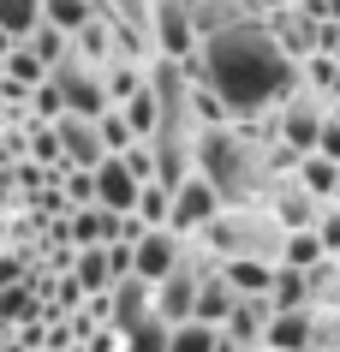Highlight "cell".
<instances>
[{
  "mask_svg": "<svg viewBox=\"0 0 340 352\" xmlns=\"http://www.w3.org/2000/svg\"><path fill=\"white\" fill-rule=\"evenodd\" d=\"M12 48H19V36H12V30L0 24V66H6V54H12Z\"/></svg>",
  "mask_w": 340,
  "mask_h": 352,
  "instance_id": "obj_31",
  "label": "cell"
},
{
  "mask_svg": "<svg viewBox=\"0 0 340 352\" xmlns=\"http://www.w3.org/2000/svg\"><path fill=\"white\" fill-rule=\"evenodd\" d=\"M120 209H108V204H78L72 209V221H66V233H72V245H113L120 239Z\"/></svg>",
  "mask_w": 340,
  "mask_h": 352,
  "instance_id": "obj_15",
  "label": "cell"
},
{
  "mask_svg": "<svg viewBox=\"0 0 340 352\" xmlns=\"http://www.w3.org/2000/svg\"><path fill=\"white\" fill-rule=\"evenodd\" d=\"M335 197H340V191H335Z\"/></svg>",
  "mask_w": 340,
  "mask_h": 352,
  "instance_id": "obj_35",
  "label": "cell"
},
{
  "mask_svg": "<svg viewBox=\"0 0 340 352\" xmlns=\"http://www.w3.org/2000/svg\"><path fill=\"white\" fill-rule=\"evenodd\" d=\"M48 72H54V66H48V60H42L36 48H30V42H19V48L6 54V66H0V78H12V84H24V90L48 84Z\"/></svg>",
  "mask_w": 340,
  "mask_h": 352,
  "instance_id": "obj_22",
  "label": "cell"
},
{
  "mask_svg": "<svg viewBox=\"0 0 340 352\" xmlns=\"http://www.w3.org/2000/svg\"><path fill=\"white\" fill-rule=\"evenodd\" d=\"M60 84V96H66V113H108L113 108V90H108V72H102V60H90V54H66L48 72Z\"/></svg>",
  "mask_w": 340,
  "mask_h": 352,
  "instance_id": "obj_4",
  "label": "cell"
},
{
  "mask_svg": "<svg viewBox=\"0 0 340 352\" xmlns=\"http://www.w3.org/2000/svg\"><path fill=\"white\" fill-rule=\"evenodd\" d=\"M185 72L221 96L227 108H233V120L275 113V102H281L286 90H299V78H304L299 60L269 36L263 19H233V24H221V30H209L203 54L185 60Z\"/></svg>",
  "mask_w": 340,
  "mask_h": 352,
  "instance_id": "obj_1",
  "label": "cell"
},
{
  "mask_svg": "<svg viewBox=\"0 0 340 352\" xmlns=\"http://www.w3.org/2000/svg\"><path fill=\"white\" fill-rule=\"evenodd\" d=\"M203 239L221 251V257H269L281 263V245H286V221L257 197V204H227L215 221L203 227Z\"/></svg>",
  "mask_w": 340,
  "mask_h": 352,
  "instance_id": "obj_2",
  "label": "cell"
},
{
  "mask_svg": "<svg viewBox=\"0 0 340 352\" xmlns=\"http://www.w3.org/2000/svg\"><path fill=\"white\" fill-rule=\"evenodd\" d=\"M102 12H108L102 0H42V19L60 24L66 36H78V30H84L90 19H102Z\"/></svg>",
  "mask_w": 340,
  "mask_h": 352,
  "instance_id": "obj_20",
  "label": "cell"
},
{
  "mask_svg": "<svg viewBox=\"0 0 340 352\" xmlns=\"http://www.w3.org/2000/svg\"><path fill=\"white\" fill-rule=\"evenodd\" d=\"M299 84H304V90H317L322 96V102H335V96H340V54H322V48H317V54H310V60H299Z\"/></svg>",
  "mask_w": 340,
  "mask_h": 352,
  "instance_id": "obj_21",
  "label": "cell"
},
{
  "mask_svg": "<svg viewBox=\"0 0 340 352\" xmlns=\"http://www.w3.org/2000/svg\"><path fill=\"white\" fill-rule=\"evenodd\" d=\"M168 346H173V322L161 311H150L132 334H126V352H168Z\"/></svg>",
  "mask_w": 340,
  "mask_h": 352,
  "instance_id": "obj_24",
  "label": "cell"
},
{
  "mask_svg": "<svg viewBox=\"0 0 340 352\" xmlns=\"http://www.w3.org/2000/svg\"><path fill=\"white\" fill-rule=\"evenodd\" d=\"M233 305H239V287H233L227 275H209L203 293H197V316H203V322H215V329H227Z\"/></svg>",
  "mask_w": 340,
  "mask_h": 352,
  "instance_id": "obj_18",
  "label": "cell"
},
{
  "mask_svg": "<svg viewBox=\"0 0 340 352\" xmlns=\"http://www.w3.org/2000/svg\"><path fill=\"white\" fill-rule=\"evenodd\" d=\"M227 209V197H221V186L209 179V173H191L185 186H173V221L168 227H179L185 239H197L215 215Z\"/></svg>",
  "mask_w": 340,
  "mask_h": 352,
  "instance_id": "obj_6",
  "label": "cell"
},
{
  "mask_svg": "<svg viewBox=\"0 0 340 352\" xmlns=\"http://www.w3.org/2000/svg\"><path fill=\"white\" fill-rule=\"evenodd\" d=\"M221 346V329L203 322V316H185V322H173V346L168 352H215Z\"/></svg>",
  "mask_w": 340,
  "mask_h": 352,
  "instance_id": "obj_23",
  "label": "cell"
},
{
  "mask_svg": "<svg viewBox=\"0 0 340 352\" xmlns=\"http://www.w3.org/2000/svg\"><path fill=\"white\" fill-rule=\"evenodd\" d=\"M251 352H275V346H251Z\"/></svg>",
  "mask_w": 340,
  "mask_h": 352,
  "instance_id": "obj_33",
  "label": "cell"
},
{
  "mask_svg": "<svg viewBox=\"0 0 340 352\" xmlns=\"http://www.w3.org/2000/svg\"><path fill=\"white\" fill-rule=\"evenodd\" d=\"M24 42H30V48H36V54L48 60V66H60V60L72 54V36H66L60 24H48V19H42V24H36V30H30V36H24Z\"/></svg>",
  "mask_w": 340,
  "mask_h": 352,
  "instance_id": "obj_26",
  "label": "cell"
},
{
  "mask_svg": "<svg viewBox=\"0 0 340 352\" xmlns=\"http://www.w3.org/2000/svg\"><path fill=\"white\" fill-rule=\"evenodd\" d=\"M322 126H328V102H322L317 90H286L281 102H275V120H269V131L281 138V144H293L304 155V149H317L322 144Z\"/></svg>",
  "mask_w": 340,
  "mask_h": 352,
  "instance_id": "obj_3",
  "label": "cell"
},
{
  "mask_svg": "<svg viewBox=\"0 0 340 352\" xmlns=\"http://www.w3.org/2000/svg\"><path fill=\"white\" fill-rule=\"evenodd\" d=\"M179 263H185V233H179V227H150V233L137 239V275L168 280Z\"/></svg>",
  "mask_w": 340,
  "mask_h": 352,
  "instance_id": "obj_11",
  "label": "cell"
},
{
  "mask_svg": "<svg viewBox=\"0 0 340 352\" xmlns=\"http://www.w3.org/2000/svg\"><path fill=\"white\" fill-rule=\"evenodd\" d=\"M66 197H72V209L78 204H95V167H66Z\"/></svg>",
  "mask_w": 340,
  "mask_h": 352,
  "instance_id": "obj_28",
  "label": "cell"
},
{
  "mask_svg": "<svg viewBox=\"0 0 340 352\" xmlns=\"http://www.w3.org/2000/svg\"><path fill=\"white\" fill-rule=\"evenodd\" d=\"M150 36L161 60H197L203 54V24L191 19L185 0H155L150 6Z\"/></svg>",
  "mask_w": 340,
  "mask_h": 352,
  "instance_id": "obj_5",
  "label": "cell"
},
{
  "mask_svg": "<svg viewBox=\"0 0 340 352\" xmlns=\"http://www.w3.org/2000/svg\"><path fill=\"white\" fill-rule=\"evenodd\" d=\"M72 275L84 280V293H113V257H108V245H78V263H72Z\"/></svg>",
  "mask_w": 340,
  "mask_h": 352,
  "instance_id": "obj_16",
  "label": "cell"
},
{
  "mask_svg": "<svg viewBox=\"0 0 340 352\" xmlns=\"http://www.w3.org/2000/svg\"><path fill=\"white\" fill-rule=\"evenodd\" d=\"M263 346L275 352H310L317 346V305H275V322H269V340Z\"/></svg>",
  "mask_w": 340,
  "mask_h": 352,
  "instance_id": "obj_12",
  "label": "cell"
},
{
  "mask_svg": "<svg viewBox=\"0 0 340 352\" xmlns=\"http://www.w3.org/2000/svg\"><path fill=\"white\" fill-rule=\"evenodd\" d=\"M263 24H269V36L281 42L293 60H310L322 48V19L304 6V0H293V6H275V12H263Z\"/></svg>",
  "mask_w": 340,
  "mask_h": 352,
  "instance_id": "obj_7",
  "label": "cell"
},
{
  "mask_svg": "<svg viewBox=\"0 0 340 352\" xmlns=\"http://www.w3.org/2000/svg\"><path fill=\"white\" fill-rule=\"evenodd\" d=\"M269 322H275V298L269 293H239V305H233V316H227V334H233L239 346H263Z\"/></svg>",
  "mask_w": 340,
  "mask_h": 352,
  "instance_id": "obj_14",
  "label": "cell"
},
{
  "mask_svg": "<svg viewBox=\"0 0 340 352\" xmlns=\"http://www.w3.org/2000/svg\"><path fill=\"white\" fill-rule=\"evenodd\" d=\"M54 131H60V149H66L72 167H102L108 162V138H102V120L95 113H60Z\"/></svg>",
  "mask_w": 340,
  "mask_h": 352,
  "instance_id": "obj_8",
  "label": "cell"
},
{
  "mask_svg": "<svg viewBox=\"0 0 340 352\" xmlns=\"http://www.w3.org/2000/svg\"><path fill=\"white\" fill-rule=\"evenodd\" d=\"M137 215H144L150 227H168V221H173V186L150 179V186L137 191Z\"/></svg>",
  "mask_w": 340,
  "mask_h": 352,
  "instance_id": "obj_25",
  "label": "cell"
},
{
  "mask_svg": "<svg viewBox=\"0 0 340 352\" xmlns=\"http://www.w3.org/2000/svg\"><path fill=\"white\" fill-rule=\"evenodd\" d=\"M257 12H275V6H293V0H251Z\"/></svg>",
  "mask_w": 340,
  "mask_h": 352,
  "instance_id": "obj_32",
  "label": "cell"
},
{
  "mask_svg": "<svg viewBox=\"0 0 340 352\" xmlns=\"http://www.w3.org/2000/svg\"><path fill=\"white\" fill-rule=\"evenodd\" d=\"M0 24H6V30L24 42V36L42 24V0H0Z\"/></svg>",
  "mask_w": 340,
  "mask_h": 352,
  "instance_id": "obj_27",
  "label": "cell"
},
{
  "mask_svg": "<svg viewBox=\"0 0 340 352\" xmlns=\"http://www.w3.org/2000/svg\"><path fill=\"white\" fill-rule=\"evenodd\" d=\"M275 269L281 263H269V257H227L221 275L239 287V293H275Z\"/></svg>",
  "mask_w": 340,
  "mask_h": 352,
  "instance_id": "obj_17",
  "label": "cell"
},
{
  "mask_svg": "<svg viewBox=\"0 0 340 352\" xmlns=\"http://www.w3.org/2000/svg\"><path fill=\"white\" fill-rule=\"evenodd\" d=\"M293 173H299L317 197H335V191H340V162H335V155H322V149H304Z\"/></svg>",
  "mask_w": 340,
  "mask_h": 352,
  "instance_id": "obj_19",
  "label": "cell"
},
{
  "mask_svg": "<svg viewBox=\"0 0 340 352\" xmlns=\"http://www.w3.org/2000/svg\"><path fill=\"white\" fill-rule=\"evenodd\" d=\"M310 352H328V346H310Z\"/></svg>",
  "mask_w": 340,
  "mask_h": 352,
  "instance_id": "obj_34",
  "label": "cell"
},
{
  "mask_svg": "<svg viewBox=\"0 0 340 352\" xmlns=\"http://www.w3.org/2000/svg\"><path fill=\"white\" fill-rule=\"evenodd\" d=\"M137 191H144V179L132 173V162H126V155H108V162L95 167V204L132 215V209H137Z\"/></svg>",
  "mask_w": 340,
  "mask_h": 352,
  "instance_id": "obj_13",
  "label": "cell"
},
{
  "mask_svg": "<svg viewBox=\"0 0 340 352\" xmlns=\"http://www.w3.org/2000/svg\"><path fill=\"white\" fill-rule=\"evenodd\" d=\"M322 155H335V162H340V120H335V113H328V126H322Z\"/></svg>",
  "mask_w": 340,
  "mask_h": 352,
  "instance_id": "obj_29",
  "label": "cell"
},
{
  "mask_svg": "<svg viewBox=\"0 0 340 352\" xmlns=\"http://www.w3.org/2000/svg\"><path fill=\"white\" fill-rule=\"evenodd\" d=\"M203 269L197 263H179L168 280H155V311L168 316V322H185V316H197V293H203Z\"/></svg>",
  "mask_w": 340,
  "mask_h": 352,
  "instance_id": "obj_9",
  "label": "cell"
},
{
  "mask_svg": "<svg viewBox=\"0 0 340 352\" xmlns=\"http://www.w3.org/2000/svg\"><path fill=\"white\" fill-rule=\"evenodd\" d=\"M19 275H24L19 257H0V287H19Z\"/></svg>",
  "mask_w": 340,
  "mask_h": 352,
  "instance_id": "obj_30",
  "label": "cell"
},
{
  "mask_svg": "<svg viewBox=\"0 0 340 352\" xmlns=\"http://www.w3.org/2000/svg\"><path fill=\"white\" fill-rule=\"evenodd\" d=\"M108 305H113L108 322H113L120 334H132L137 322L155 311V280H150V275H120V280H113V293H108Z\"/></svg>",
  "mask_w": 340,
  "mask_h": 352,
  "instance_id": "obj_10",
  "label": "cell"
}]
</instances>
